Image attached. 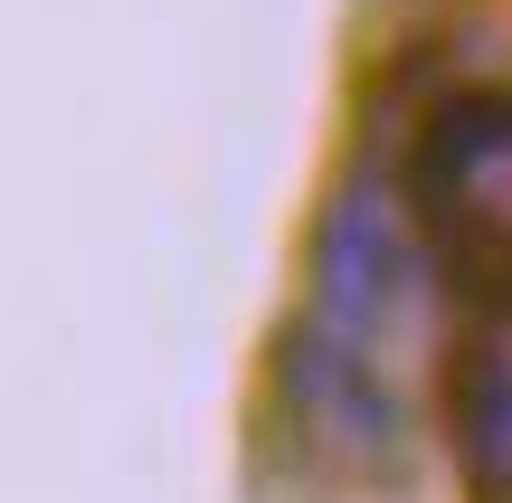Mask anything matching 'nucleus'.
<instances>
[{"mask_svg":"<svg viewBox=\"0 0 512 503\" xmlns=\"http://www.w3.org/2000/svg\"><path fill=\"white\" fill-rule=\"evenodd\" d=\"M408 209L446 295L512 314V86H456L408 143Z\"/></svg>","mask_w":512,"mask_h":503,"instance_id":"f257e3e1","label":"nucleus"},{"mask_svg":"<svg viewBox=\"0 0 512 503\" xmlns=\"http://www.w3.org/2000/svg\"><path fill=\"white\" fill-rule=\"evenodd\" d=\"M399 285H408V257H399V209L370 171H351L342 190L323 200V228H313V333L342 342V352L380 361V333L399 314Z\"/></svg>","mask_w":512,"mask_h":503,"instance_id":"f03ea898","label":"nucleus"},{"mask_svg":"<svg viewBox=\"0 0 512 503\" xmlns=\"http://www.w3.org/2000/svg\"><path fill=\"white\" fill-rule=\"evenodd\" d=\"M285 399L294 418L313 428V447H332L342 466H399V399L380 390V361L342 352V342H323L304 323V333H285Z\"/></svg>","mask_w":512,"mask_h":503,"instance_id":"7ed1b4c3","label":"nucleus"},{"mask_svg":"<svg viewBox=\"0 0 512 503\" xmlns=\"http://www.w3.org/2000/svg\"><path fill=\"white\" fill-rule=\"evenodd\" d=\"M446 437L475 503H512V352L503 333H475L446 361Z\"/></svg>","mask_w":512,"mask_h":503,"instance_id":"20e7f679","label":"nucleus"}]
</instances>
